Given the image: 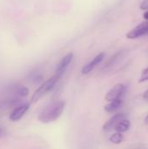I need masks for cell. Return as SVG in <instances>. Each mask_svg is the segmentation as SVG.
Segmentation results:
<instances>
[{"mask_svg":"<svg viewBox=\"0 0 148 149\" xmlns=\"http://www.w3.org/2000/svg\"><path fill=\"white\" fill-rule=\"evenodd\" d=\"M65 107V101H57L46 106L38 114V120L42 123L48 124L56 121L63 113Z\"/></svg>","mask_w":148,"mask_h":149,"instance_id":"1","label":"cell"},{"mask_svg":"<svg viewBox=\"0 0 148 149\" xmlns=\"http://www.w3.org/2000/svg\"><path fill=\"white\" fill-rule=\"evenodd\" d=\"M59 79L60 78L56 74V75L51 77L50 79H46L44 83H42L40 85V86L32 94L31 99V102L35 103V102L38 101L42 97H44L45 94H47L49 92H51L54 88V86H56V84L58 83Z\"/></svg>","mask_w":148,"mask_h":149,"instance_id":"2","label":"cell"},{"mask_svg":"<svg viewBox=\"0 0 148 149\" xmlns=\"http://www.w3.org/2000/svg\"><path fill=\"white\" fill-rule=\"evenodd\" d=\"M125 91H126V86L121 83H118V84L114 85L107 92V93L106 95V100L112 101V100H115L118 99H121Z\"/></svg>","mask_w":148,"mask_h":149,"instance_id":"3","label":"cell"},{"mask_svg":"<svg viewBox=\"0 0 148 149\" xmlns=\"http://www.w3.org/2000/svg\"><path fill=\"white\" fill-rule=\"evenodd\" d=\"M146 35H148V21L140 24L135 28L131 30L126 34V38L128 39H136Z\"/></svg>","mask_w":148,"mask_h":149,"instance_id":"4","label":"cell"},{"mask_svg":"<svg viewBox=\"0 0 148 149\" xmlns=\"http://www.w3.org/2000/svg\"><path fill=\"white\" fill-rule=\"evenodd\" d=\"M72 58H73V53L72 52H69L62 58V59L60 60V62L58 63V65L56 68V74L59 78H61L64 75L67 67L71 64Z\"/></svg>","mask_w":148,"mask_h":149,"instance_id":"5","label":"cell"},{"mask_svg":"<svg viewBox=\"0 0 148 149\" xmlns=\"http://www.w3.org/2000/svg\"><path fill=\"white\" fill-rule=\"evenodd\" d=\"M126 118V114L123 113H116L114 114L113 117H111L102 127V129L104 132H110L112 131L113 129L115 128V127L118 125V123Z\"/></svg>","mask_w":148,"mask_h":149,"instance_id":"6","label":"cell"},{"mask_svg":"<svg viewBox=\"0 0 148 149\" xmlns=\"http://www.w3.org/2000/svg\"><path fill=\"white\" fill-rule=\"evenodd\" d=\"M104 58H105V53L104 52L99 53L96 57H94L92 58V61H90L88 64H86L85 65L83 66L82 71H81L82 74H88L89 72H91L97 65H99L101 63V61L104 59Z\"/></svg>","mask_w":148,"mask_h":149,"instance_id":"7","label":"cell"},{"mask_svg":"<svg viewBox=\"0 0 148 149\" xmlns=\"http://www.w3.org/2000/svg\"><path fill=\"white\" fill-rule=\"evenodd\" d=\"M30 108V104L29 103H25L23 105L18 106L17 107H16L10 114V120L11 121H17L19 120L29 110Z\"/></svg>","mask_w":148,"mask_h":149,"instance_id":"8","label":"cell"},{"mask_svg":"<svg viewBox=\"0 0 148 149\" xmlns=\"http://www.w3.org/2000/svg\"><path fill=\"white\" fill-rule=\"evenodd\" d=\"M122 104H123V100L121 99H118L115 100L109 101V103L107 105H106L105 110L107 113H115L116 111H118L121 107Z\"/></svg>","mask_w":148,"mask_h":149,"instance_id":"9","label":"cell"},{"mask_svg":"<svg viewBox=\"0 0 148 149\" xmlns=\"http://www.w3.org/2000/svg\"><path fill=\"white\" fill-rule=\"evenodd\" d=\"M11 91H12L13 93H15L18 97H22V98L23 97H26L29 94V89L26 86L19 85V84L13 86Z\"/></svg>","mask_w":148,"mask_h":149,"instance_id":"10","label":"cell"},{"mask_svg":"<svg viewBox=\"0 0 148 149\" xmlns=\"http://www.w3.org/2000/svg\"><path fill=\"white\" fill-rule=\"evenodd\" d=\"M130 127H131V122H130V120H126L125 118V119L121 120L118 123V125L115 127L114 130L116 132H120V133H122L123 134V133L127 132L130 129Z\"/></svg>","mask_w":148,"mask_h":149,"instance_id":"11","label":"cell"},{"mask_svg":"<svg viewBox=\"0 0 148 149\" xmlns=\"http://www.w3.org/2000/svg\"><path fill=\"white\" fill-rule=\"evenodd\" d=\"M123 54H124V52H123V51H120V52H117L113 57H112V58L106 62V64H105V67H110V66L114 65L116 63H118V62L120 60V58H122Z\"/></svg>","mask_w":148,"mask_h":149,"instance_id":"12","label":"cell"},{"mask_svg":"<svg viewBox=\"0 0 148 149\" xmlns=\"http://www.w3.org/2000/svg\"><path fill=\"white\" fill-rule=\"evenodd\" d=\"M109 141H110V142H112L113 144L119 145V144H121L122 141H124V136H123L122 133L116 132L115 134H112V135L110 136Z\"/></svg>","mask_w":148,"mask_h":149,"instance_id":"13","label":"cell"},{"mask_svg":"<svg viewBox=\"0 0 148 149\" xmlns=\"http://www.w3.org/2000/svg\"><path fill=\"white\" fill-rule=\"evenodd\" d=\"M148 80V67H147L141 73V76L140 78L139 82H145Z\"/></svg>","mask_w":148,"mask_h":149,"instance_id":"14","label":"cell"},{"mask_svg":"<svg viewBox=\"0 0 148 149\" xmlns=\"http://www.w3.org/2000/svg\"><path fill=\"white\" fill-rule=\"evenodd\" d=\"M42 79H43V76L40 74H34V75H31V80L35 84L41 82Z\"/></svg>","mask_w":148,"mask_h":149,"instance_id":"15","label":"cell"},{"mask_svg":"<svg viewBox=\"0 0 148 149\" xmlns=\"http://www.w3.org/2000/svg\"><path fill=\"white\" fill-rule=\"evenodd\" d=\"M140 10H148V0H143L142 3H140Z\"/></svg>","mask_w":148,"mask_h":149,"instance_id":"16","label":"cell"},{"mask_svg":"<svg viewBox=\"0 0 148 149\" xmlns=\"http://www.w3.org/2000/svg\"><path fill=\"white\" fill-rule=\"evenodd\" d=\"M143 17H144V18H145L146 21H148V10H146V12L144 13Z\"/></svg>","mask_w":148,"mask_h":149,"instance_id":"17","label":"cell"},{"mask_svg":"<svg viewBox=\"0 0 148 149\" xmlns=\"http://www.w3.org/2000/svg\"><path fill=\"white\" fill-rule=\"evenodd\" d=\"M144 99L145 100H148V90H147L146 92H145V93H144Z\"/></svg>","mask_w":148,"mask_h":149,"instance_id":"18","label":"cell"},{"mask_svg":"<svg viewBox=\"0 0 148 149\" xmlns=\"http://www.w3.org/2000/svg\"><path fill=\"white\" fill-rule=\"evenodd\" d=\"M144 121H145V123H146V124H147L148 125V114L147 115V116H146V117H145V120H144Z\"/></svg>","mask_w":148,"mask_h":149,"instance_id":"19","label":"cell"},{"mask_svg":"<svg viewBox=\"0 0 148 149\" xmlns=\"http://www.w3.org/2000/svg\"><path fill=\"white\" fill-rule=\"evenodd\" d=\"M0 134H1V128H0Z\"/></svg>","mask_w":148,"mask_h":149,"instance_id":"20","label":"cell"}]
</instances>
